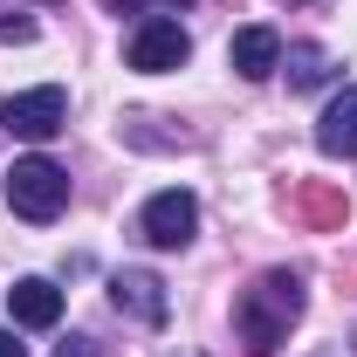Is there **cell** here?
<instances>
[{
    "label": "cell",
    "mask_w": 357,
    "mask_h": 357,
    "mask_svg": "<svg viewBox=\"0 0 357 357\" xmlns=\"http://www.w3.org/2000/svg\"><path fill=\"white\" fill-rule=\"evenodd\" d=\"M303 316V282L289 268H268L261 282L234 303V330H241V351L248 357H275L289 344V323Z\"/></svg>",
    "instance_id": "6da1fadb"
},
{
    "label": "cell",
    "mask_w": 357,
    "mask_h": 357,
    "mask_svg": "<svg viewBox=\"0 0 357 357\" xmlns=\"http://www.w3.org/2000/svg\"><path fill=\"white\" fill-rule=\"evenodd\" d=\"M316 144H323L330 158H357V89H344V96L323 110V124H316Z\"/></svg>",
    "instance_id": "9c48e42d"
},
{
    "label": "cell",
    "mask_w": 357,
    "mask_h": 357,
    "mask_svg": "<svg viewBox=\"0 0 357 357\" xmlns=\"http://www.w3.org/2000/svg\"><path fill=\"white\" fill-rule=\"evenodd\" d=\"M172 7H192V0H172Z\"/></svg>",
    "instance_id": "5bb4252c"
},
{
    "label": "cell",
    "mask_w": 357,
    "mask_h": 357,
    "mask_svg": "<svg viewBox=\"0 0 357 357\" xmlns=\"http://www.w3.org/2000/svg\"><path fill=\"white\" fill-rule=\"evenodd\" d=\"M7 316H14L21 330H48V323L62 316V289L42 282V275H21V282L7 289Z\"/></svg>",
    "instance_id": "52a82bcc"
},
{
    "label": "cell",
    "mask_w": 357,
    "mask_h": 357,
    "mask_svg": "<svg viewBox=\"0 0 357 357\" xmlns=\"http://www.w3.org/2000/svg\"><path fill=\"white\" fill-rule=\"evenodd\" d=\"M0 124L14 137H55V131H69V96L55 83H42V89H21V96H7V110H0Z\"/></svg>",
    "instance_id": "3957f363"
},
{
    "label": "cell",
    "mask_w": 357,
    "mask_h": 357,
    "mask_svg": "<svg viewBox=\"0 0 357 357\" xmlns=\"http://www.w3.org/2000/svg\"><path fill=\"white\" fill-rule=\"evenodd\" d=\"M110 303L137 323H165V282L151 275V268H117L110 275Z\"/></svg>",
    "instance_id": "8992f818"
},
{
    "label": "cell",
    "mask_w": 357,
    "mask_h": 357,
    "mask_svg": "<svg viewBox=\"0 0 357 357\" xmlns=\"http://www.w3.org/2000/svg\"><path fill=\"white\" fill-rule=\"evenodd\" d=\"M117 7H124V0H117Z\"/></svg>",
    "instance_id": "9a60e30c"
},
{
    "label": "cell",
    "mask_w": 357,
    "mask_h": 357,
    "mask_svg": "<svg viewBox=\"0 0 357 357\" xmlns=\"http://www.w3.org/2000/svg\"><path fill=\"white\" fill-rule=\"evenodd\" d=\"M282 69H289V89H316L330 76V55L316 42H296V48H282Z\"/></svg>",
    "instance_id": "30bf717a"
},
{
    "label": "cell",
    "mask_w": 357,
    "mask_h": 357,
    "mask_svg": "<svg viewBox=\"0 0 357 357\" xmlns=\"http://www.w3.org/2000/svg\"><path fill=\"white\" fill-rule=\"evenodd\" d=\"M227 62H234L248 83H261V76H275V69H282V35H275V28H241V35H234V48H227Z\"/></svg>",
    "instance_id": "ba28073f"
},
{
    "label": "cell",
    "mask_w": 357,
    "mask_h": 357,
    "mask_svg": "<svg viewBox=\"0 0 357 357\" xmlns=\"http://www.w3.org/2000/svg\"><path fill=\"white\" fill-rule=\"evenodd\" d=\"M7 206H14L21 220H55V213L69 206V172H62L55 158H14V172H7Z\"/></svg>",
    "instance_id": "7a4b0ae2"
},
{
    "label": "cell",
    "mask_w": 357,
    "mask_h": 357,
    "mask_svg": "<svg viewBox=\"0 0 357 357\" xmlns=\"http://www.w3.org/2000/svg\"><path fill=\"white\" fill-rule=\"evenodd\" d=\"M192 227H199V199H192V192H178V185L151 192V199H144V213H137V234H144L151 248H185V241H192Z\"/></svg>",
    "instance_id": "277c9868"
},
{
    "label": "cell",
    "mask_w": 357,
    "mask_h": 357,
    "mask_svg": "<svg viewBox=\"0 0 357 357\" xmlns=\"http://www.w3.org/2000/svg\"><path fill=\"white\" fill-rule=\"evenodd\" d=\"M303 206H310V220H344V199L337 192H310Z\"/></svg>",
    "instance_id": "8fae6325"
},
{
    "label": "cell",
    "mask_w": 357,
    "mask_h": 357,
    "mask_svg": "<svg viewBox=\"0 0 357 357\" xmlns=\"http://www.w3.org/2000/svg\"><path fill=\"white\" fill-rule=\"evenodd\" d=\"M0 357H28V344H21L14 330H0Z\"/></svg>",
    "instance_id": "4fadbf2b"
},
{
    "label": "cell",
    "mask_w": 357,
    "mask_h": 357,
    "mask_svg": "<svg viewBox=\"0 0 357 357\" xmlns=\"http://www.w3.org/2000/svg\"><path fill=\"white\" fill-rule=\"evenodd\" d=\"M192 55V35L178 28L172 14H144L131 35V69H144V76H165V69H178Z\"/></svg>",
    "instance_id": "5b68a950"
},
{
    "label": "cell",
    "mask_w": 357,
    "mask_h": 357,
    "mask_svg": "<svg viewBox=\"0 0 357 357\" xmlns=\"http://www.w3.org/2000/svg\"><path fill=\"white\" fill-rule=\"evenodd\" d=\"M0 42H35V21H0Z\"/></svg>",
    "instance_id": "7c38bea8"
}]
</instances>
